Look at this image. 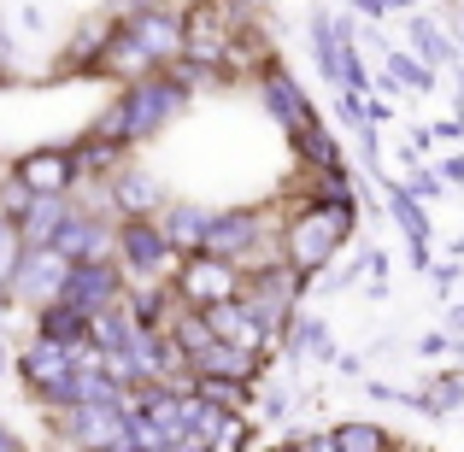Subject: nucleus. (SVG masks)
Instances as JSON below:
<instances>
[{
  "instance_id": "f257e3e1",
  "label": "nucleus",
  "mask_w": 464,
  "mask_h": 452,
  "mask_svg": "<svg viewBox=\"0 0 464 452\" xmlns=\"http://www.w3.org/2000/svg\"><path fill=\"white\" fill-rule=\"evenodd\" d=\"M353 236V212H335V206H300L283 229V264L295 276L324 271L329 259L341 253V241Z\"/></svg>"
},
{
  "instance_id": "f03ea898",
  "label": "nucleus",
  "mask_w": 464,
  "mask_h": 452,
  "mask_svg": "<svg viewBox=\"0 0 464 452\" xmlns=\"http://www.w3.org/2000/svg\"><path fill=\"white\" fill-rule=\"evenodd\" d=\"M236 18H229V6H218V0H200V6L182 18V53L194 59V65H229V53H236Z\"/></svg>"
},
{
  "instance_id": "7ed1b4c3",
  "label": "nucleus",
  "mask_w": 464,
  "mask_h": 452,
  "mask_svg": "<svg viewBox=\"0 0 464 452\" xmlns=\"http://www.w3.org/2000/svg\"><path fill=\"white\" fill-rule=\"evenodd\" d=\"M177 106H182V77H141L130 94H118V112H124V141H141L148 130L165 124Z\"/></svg>"
},
{
  "instance_id": "20e7f679",
  "label": "nucleus",
  "mask_w": 464,
  "mask_h": 452,
  "mask_svg": "<svg viewBox=\"0 0 464 452\" xmlns=\"http://www.w3.org/2000/svg\"><path fill=\"white\" fill-rule=\"evenodd\" d=\"M295 300H300V276L288 271V264H276V271H259V276H247V283H241V305H247V312L265 323V335H271V341L288 329V312H295Z\"/></svg>"
},
{
  "instance_id": "39448f33",
  "label": "nucleus",
  "mask_w": 464,
  "mask_h": 452,
  "mask_svg": "<svg viewBox=\"0 0 464 452\" xmlns=\"http://www.w3.org/2000/svg\"><path fill=\"white\" fill-rule=\"evenodd\" d=\"M177 294L182 305H194V312H206V305H224L241 294V271L224 259H206V253H194V259H182L177 271Z\"/></svg>"
},
{
  "instance_id": "423d86ee",
  "label": "nucleus",
  "mask_w": 464,
  "mask_h": 452,
  "mask_svg": "<svg viewBox=\"0 0 464 452\" xmlns=\"http://www.w3.org/2000/svg\"><path fill=\"white\" fill-rule=\"evenodd\" d=\"M118 300V271L106 259H89V264H65V283H59V305L82 312L94 323L101 312H112Z\"/></svg>"
},
{
  "instance_id": "0eeeda50",
  "label": "nucleus",
  "mask_w": 464,
  "mask_h": 452,
  "mask_svg": "<svg viewBox=\"0 0 464 452\" xmlns=\"http://www.w3.org/2000/svg\"><path fill=\"white\" fill-rule=\"evenodd\" d=\"M200 317H206V329H212L218 341H229V347H241V352H259V359H265V347H271L265 323L247 312V305H241V294H236V300H224V305H206Z\"/></svg>"
},
{
  "instance_id": "6e6552de",
  "label": "nucleus",
  "mask_w": 464,
  "mask_h": 452,
  "mask_svg": "<svg viewBox=\"0 0 464 452\" xmlns=\"http://www.w3.org/2000/svg\"><path fill=\"white\" fill-rule=\"evenodd\" d=\"M124 253H130V264H136V271H148V276L182 271V264H177V247H170V241H165V229L148 224V217L124 224Z\"/></svg>"
},
{
  "instance_id": "1a4fd4ad",
  "label": "nucleus",
  "mask_w": 464,
  "mask_h": 452,
  "mask_svg": "<svg viewBox=\"0 0 464 452\" xmlns=\"http://www.w3.org/2000/svg\"><path fill=\"white\" fill-rule=\"evenodd\" d=\"M259 352H241V347H229V341H206L200 352H188V370L194 376H224V382H253L259 376Z\"/></svg>"
},
{
  "instance_id": "9d476101",
  "label": "nucleus",
  "mask_w": 464,
  "mask_h": 452,
  "mask_svg": "<svg viewBox=\"0 0 464 452\" xmlns=\"http://www.w3.org/2000/svg\"><path fill=\"white\" fill-rule=\"evenodd\" d=\"M194 435L206 441V452H241V447H247V418H241V411L200 406V411H194Z\"/></svg>"
},
{
  "instance_id": "9b49d317",
  "label": "nucleus",
  "mask_w": 464,
  "mask_h": 452,
  "mask_svg": "<svg viewBox=\"0 0 464 452\" xmlns=\"http://www.w3.org/2000/svg\"><path fill=\"white\" fill-rule=\"evenodd\" d=\"M265 101H271V112L283 118V124L295 130V136H300V130H312V124H317V112L306 106V94H300L295 82L283 77V71H265Z\"/></svg>"
},
{
  "instance_id": "f8f14e48",
  "label": "nucleus",
  "mask_w": 464,
  "mask_h": 452,
  "mask_svg": "<svg viewBox=\"0 0 464 452\" xmlns=\"http://www.w3.org/2000/svg\"><path fill=\"white\" fill-rule=\"evenodd\" d=\"M18 182H24L30 194H42V200H47V194H59V188L71 182V159H65V153H30V159L18 165Z\"/></svg>"
},
{
  "instance_id": "ddd939ff",
  "label": "nucleus",
  "mask_w": 464,
  "mask_h": 452,
  "mask_svg": "<svg viewBox=\"0 0 464 452\" xmlns=\"http://www.w3.org/2000/svg\"><path fill=\"white\" fill-rule=\"evenodd\" d=\"M388 212H394V224L406 229L411 253H418V264H430V217L418 212V200H411L406 188H388Z\"/></svg>"
},
{
  "instance_id": "4468645a",
  "label": "nucleus",
  "mask_w": 464,
  "mask_h": 452,
  "mask_svg": "<svg viewBox=\"0 0 464 452\" xmlns=\"http://www.w3.org/2000/svg\"><path fill=\"white\" fill-rule=\"evenodd\" d=\"M101 71H124V77H153V59H148V47L136 42V30L118 35L112 47H101Z\"/></svg>"
},
{
  "instance_id": "2eb2a0df",
  "label": "nucleus",
  "mask_w": 464,
  "mask_h": 452,
  "mask_svg": "<svg viewBox=\"0 0 464 452\" xmlns=\"http://www.w3.org/2000/svg\"><path fill=\"white\" fill-rule=\"evenodd\" d=\"M194 399L212 411H247V382H224V376H194Z\"/></svg>"
},
{
  "instance_id": "dca6fc26",
  "label": "nucleus",
  "mask_w": 464,
  "mask_h": 452,
  "mask_svg": "<svg viewBox=\"0 0 464 452\" xmlns=\"http://www.w3.org/2000/svg\"><path fill=\"white\" fill-rule=\"evenodd\" d=\"M329 435H335V447H341V452H400L394 441H388L382 423H335Z\"/></svg>"
},
{
  "instance_id": "f3484780",
  "label": "nucleus",
  "mask_w": 464,
  "mask_h": 452,
  "mask_svg": "<svg viewBox=\"0 0 464 452\" xmlns=\"http://www.w3.org/2000/svg\"><path fill=\"white\" fill-rule=\"evenodd\" d=\"M82 335H89V317H82V312H71V305H59V300L42 312V341L71 347V341H82Z\"/></svg>"
},
{
  "instance_id": "a211bd4d",
  "label": "nucleus",
  "mask_w": 464,
  "mask_h": 452,
  "mask_svg": "<svg viewBox=\"0 0 464 452\" xmlns=\"http://www.w3.org/2000/svg\"><path fill=\"white\" fill-rule=\"evenodd\" d=\"M411 42H418V53H423V65H453V35L441 30V24H430V18H411Z\"/></svg>"
},
{
  "instance_id": "6ab92c4d",
  "label": "nucleus",
  "mask_w": 464,
  "mask_h": 452,
  "mask_svg": "<svg viewBox=\"0 0 464 452\" xmlns=\"http://www.w3.org/2000/svg\"><path fill=\"white\" fill-rule=\"evenodd\" d=\"M295 148H300V159H306L312 170H341V148L329 141V130H324V124L300 130V136H295Z\"/></svg>"
},
{
  "instance_id": "aec40b11",
  "label": "nucleus",
  "mask_w": 464,
  "mask_h": 452,
  "mask_svg": "<svg viewBox=\"0 0 464 452\" xmlns=\"http://www.w3.org/2000/svg\"><path fill=\"white\" fill-rule=\"evenodd\" d=\"M206 229H212V217H206V212H188V206H177V212H170V229H165V241H170V247H194V253H200V241H206Z\"/></svg>"
},
{
  "instance_id": "412c9836",
  "label": "nucleus",
  "mask_w": 464,
  "mask_h": 452,
  "mask_svg": "<svg viewBox=\"0 0 464 452\" xmlns=\"http://www.w3.org/2000/svg\"><path fill=\"white\" fill-rule=\"evenodd\" d=\"M453 406H464V382L447 370V376H435V388L423 394V411H435V418H441V411H453Z\"/></svg>"
},
{
  "instance_id": "4be33fe9",
  "label": "nucleus",
  "mask_w": 464,
  "mask_h": 452,
  "mask_svg": "<svg viewBox=\"0 0 464 452\" xmlns=\"http://www.w3.org/2000/svg\"><path fill=\"white\" fill-rule=\"evenodd\" d=\"M388 77H394V82H411V89H430L435 71L423 65V59H411V53H394V59H388Z\"/></svg>"
},
{
  "instance_id": "5701e85b",
  "label": "nucleus",
  "mask_w": 464,
  "mask_h": 452,
  "mask_svg": "<svg viewBox=\"0 0 464 452\" xmlns=\"http://www.w3.org/2000/svg\"><path fill=\"white\" fill-rule=\"evenodd\" d=\"M118 200H124V212H130V224H136L141 212H153V182H141V177H124V188H118Z\"/></svg>"
},
{
  "instance_id": "b1692460",
  "label": "nucleus",
  "mask_w": 464,
  "mask_h": 452,
  "mask_svg": "<svg viewBox=\"0 0 464 452\" xmlns=\"http://www.w3.org/2000/svg\"><path fill=\"white\" fill-rule=\"evenodd\" d=\"M406 194H411V200H435V194H441V177H435V170H418Z\"/></svg>"
},
{
  "instance_id": "393cba45",
  "label": "nucleus",
  "mask_w": 464,
  "mask_h": 452,
  "mask_svg": "<svg viewBox=\"0 0 464 452\" xmlns=\"http://www.w3.org/2000/svg\"><path fill=\"white\" fill-rule=\"evenodd\" d=\"M295 447H300V452H341L335 435H306V441H295Z\"/></svg>"
},
{
  "instance_id": "a878e982",
  "label": "nucleus",
  "mask_w": 464,
  "mask_h": 452,
  "mask_svg": "<svg viewBox=\"0 0 464 452\" xmlns=\"http://www.w3.org/2000/svg\"><path fill=\"white\" fill-rule=\"evenodd\" d=\"M441 182H464V159H441V170H435Z\"/></svg>"
},
{
  "instance_id": "bb28decb",
  "label": "nucleus",
  "mask_w": 464,
  "mask_h": 452,
  "mask_svg": "<svg viewBox=\"0 0 464 452\" xmlns=\"http://www.w3.org/2000/svg\"><path fill=\"white\" fill-rule=\"evenodd\" d=\"M435 136H441V141H464V124H459V118H447V124L435 130Z\"/></svg>"
},
{
  "instance_id": "cd10ccee",
  "label": "nucleus",
  "mask_w": 464,
  "mask_h": 452,
  "mask_svg": "<svg viewBox=\"0 0 464 452\" xmlns=\"http://www.w3.org/2000/svg\"><path fill=\"white\" fill-rule=\"evenodd\" d=\"M0 452H18V441L6 435V423H0Z\"/></svg>"
},
{
  "instance_id": "c85d7f7f",
  "label": "nucleus",
  "mask_w": 464,
  "mask_h": 452,
  "mask_svg": "<svg viewBox=\"0 0 464 452\" xmlns=\"http://www.w3.org/2000/svg\"><path fill=\"white\" fill-rule=\"evenodd\" d=\"M459 89H464V65H459Z\"/></svg>"
},
{
  "instance_id": "c756f323",
  "label": "nucleus",
  "mask_w": 464,
  "mask_h": 452,
  "mask_svg": "<svg viewBox=\"0 0 464 452\" xmlns=\"http://www.w3.org/2000/svg\"><path fill=\"white\" fill-rule=\"evenodd\" d=\"M406 452H411V447H406Z\"/></svg>"
}]
</instances>
